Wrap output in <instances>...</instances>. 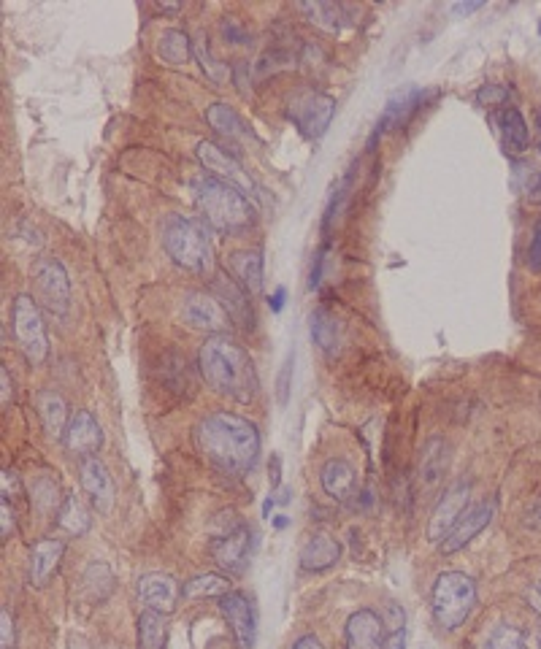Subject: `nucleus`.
<instances>
[{"instance_id":"26","label":"nucleus","mask_w":541,"mask_h":649,"mask_svg":"<svg viewBox=\"0 0 541 649\" xmlns=\"http://www.w3.org/2000/svg\"><path fill=\"white\" fill-rule=\"evenodd\" d=\"M498 128H501V136H504L506 152L509 155H523L528 144H531V130H528V122L520 114V109L504 106L498 111Z\"/></svg>"},{"instance_id":"39","label":"nucleus","mask_w":541,"mask_h":649,"mask_svg":"<svg viewBox=\"0 0 541 649\" xmlns=\"http://www.w3.org/2000/svg\"><path fill=\"white\" fill-rule=\"evenodd\" d=\"M477 101L487 103V106H504V103L509 101V90L490 84V87H482V90L477 92Z\"/></svg>"},{"instance_id":"48","label":"nucleus","mask_w":541,"mask_h":649,"mask_svg":"<svg viewBox=\"0 0 541 649\" xmlns=\"http://www.w3.org/2000/svg\"><path fill=\"white\" fill-rule=\"evenodd\" d=\"M293 649H325V647L320 644V639H314V636H303V639L295 641Z\"/></svg>"},{"instance_id":"37","label":"nucleus","mask_w":541,"mask_h":649,"mask_svg":"<svg viewBox=\"0 0 541 649\" xmlns=\"http://www.w3.org/2000/svg\"><path fill=\"white\" fill-rule=\"evenodd\" d=\"M293 363L295 355L290 352V355L285 357L282 368H279V379H276V401H279V406H287V401H290V390H293Z\"/></svg>"},{"instance_id":"15","label":"nucleus","mask_w":541,"mask_h":649,"mask_svg":"<svg viewBox=\"0 0 541 649\" xmlns=\"http://www.w3.org/2000/svg\"><path fill=\"white\" fill-rule=\"evenodd\" d=\"M63 444L71 455H79L82 460L95 458V452H98L103 444L101 425H98V420H95L90 412L71 414V422H68V428H65Z\"/></svg>"},{"instance_id":"36","label":"nucleus","mask_w":541,"mask_h":649,"mask_svg":"<svg viewBox=\"0 0 541 649\" xmlns=\"http://www.w3.org/2000/svg\"><path fill=\"white\" fill-rule=\"evenodd\" d=\"M485 649H528L525 636L512 625H498L493 636L487 639Z\"/></svg>"},{"instance_id":"31","label":"nucleus","mask_w":541,"mask_h":649,"mask_svg":"<svg viewBox=\"0 0 541 649\" xmlns=\"http://www.w3.org/2000/svg\"><path fill=\"white\" fill-rule=\"evenodd\" d=\"M309 330H312V341L322 352H333L339 347V322L328 309L312 311L309 317Z\"/></svg>"},{"instance_id":"24","label":"nucleus","mask_w":541,"mask_h":649,"mask_svg":"<svg viewBox=\"0 0 541 649\" xmlns=\"http://www.w3.org/2000/svg\"><path fill=\"white\" fill-rule=\"evenodd\" d=\"M341 558L339 541L328 536V533H314L301 549V566L306 571H325V568L336 566Z\"/></svg>"},{"instance_id":"8","label":"nucleus","mask_w":541,"mask_h":649,"mask_svg":"<svg viewBox=\"0 0 541 649\" xmlns=\"http://www.w3.org/2000/svg\"><path fill=\"white\" fill-rule=\"evenodd\" d=\"M333 114H336V101L325 92L309 90L301 92L293 103H290V119H293L303 136L320 138L328 125H331Z\"/></svg>"},{"instance_id":"23","label":"nucleus","mask_w":541,"mask_h":649,"mask_svg":"<svg viewBox=\"0 0 541 649\" xmlns=\"http://www.w3.org/2000/svg\"><path fill=\"white\" fill-rule=\"evenodd\" d=\"M322 490L336 498V501H349L355 490H358V476H355V468L349 466L347 460L333 458L322 466L320 474Z\"/></svg>"},{"instance_id":"33","label":"nucleus","mask_w":541,"mask_h":649,"mask_svg":"<svg viewBox=\"0 0 541 649\" xmlns=\"http://www.w3.org/2000/svg\"><path fill=\"white\" fill-rule=\"evenodd\" d=\"M233 593L230 590V579L220 574H203L190 579L184 585V598H222V595Z\"/></svg>"},{"instance_id":"7","label":"nucleus","mask_w":541,"mask_h":649,"mask_svg":"<svg viewBox=\"0 0 541 649\" xmlns=\"http://www.w3.org/2000/svg\"><path fill=\"white\" fill-rule=\"evenodd\" d=\"M33 284H36L38 303L44 309H49L57 317L68 314V306H71V282H68V274H65L60 260H55V257L38 260L36 271H33Z\"/></svg>"},{"instance_id":"13","label":"nucleus","mask_w":541,"mask_h":649,"mask_svg":"<svg viewBox=\"0 0 541 649\" xmlns=\"http://www.w3.org/2000/svg\"><path fill=\"white\" fill-rule=\"evenodd\" d=\"M249 549H252V531L239 522L233 531L211 541V558L230 574H241L249 560Z\"/></svg>"},{"instance_id":"29","label":"nucleus","mask_w":541,"mask_h":649,"mask_svg":"<svg viewBox=\"0 0 541 649\" xmlns=\"http://www.w3.org/2000/svg\"><path fill=\"white\" fill-rule=\"evenodd\" d=\"M57 525H60L68 536H84V533L90 531V509L84 506L82 498L65 495L63 506H60V512H57Z\"/></svg>"},{"instance_id":"45","label":"nucleus","mask_w":541,"mask_h":649,"mask_svg":"<svg viewBox=\"0 0 541 649\" xmlns=\"http://www.w3.org/2000/svg\"><path fill=\"white\" fill-rule=\"evenodd\" d=\"M285 298H287L285 287H276L274 293H271V298H268V306H271V311L285 309Z\"/></svg>"},{"instance_id":"47","label":"nucleus","mask_w":541,"mask_h":649,"mask_svg":"<svg viewBox=\"0 0 541 649\" xmlns=\"http://www.w3.org/2000/svg\"><path fill=\"white\" fill-rule=\"evenodd\" d=\"M482 6H485L482 0H477V3H455V6H452V14L463 17V14H474V11H479Z\"/></svg>"},{"instance_id":"17","label":"nucleus","mask_w":541,"mask_h":649,"mask_svg":"<svg viewBox=\"0 0 541 649\" xmlns=\"http://www.w3.org/2000/svg\"><path fill=\"white\" fill-rule=\"evenodd\" d=\"M493 512H496V506L487 501L477 503V506H468V512L460 517V522L452 528L450 536L441 541V552H444V555H455V552H460L466 544H471V541L477 539L479 533L490 525Z\"/></svg>"},{"instance_id":"28","label":"nucleus","mask_w":541,"mask_h":649,"mask_svg":"<svg viewBox=\"0 0 541 649\" xmlns=\"http://www.w3.org/2000/svg\"><path fill=\"white\" fill-rule=\"evenodd\" d=\"M206 122L220 136H228V141H247L252 136L247 122L236 114V109H230L228 103H211L209 109H206Z\"/></svg>"},{"instance_id":"32","label":"nucleus","mask_w":541,"mask_h":649,"mask_svg":"<svg viewBox=\"0 0 541 649\" xmlns=\"http://www.w3.org/2000/svg\"><path fill=\"white\" fill-rule=\"evenodd\" d=\"M157 55L171 65H187L190 55H193L190 36L182 33V30H166V33L160 36V41H157Z\"/></svg>"},{"instance_id":"43","label":"nucleus","mask_w":541,"mask_h":649,"mask_svg":"<svg viewBox=\"0 0 541 649\" xmlns=\"http://www.w3.org/2000/svg\"><path fill=\"white\" fill-rule=\"evenodd\" d=\"M0 517H3V539H9L11 533H14V512H11V506H9V501H6V498H3V501H0Z\"/></svg>"},{"instance_id":"19","label":"nucleus","mask_w":541,"mask_h":649,"mask_svg":"<svg viewBox=\"0 0 541 649\" xmlns=\"http://www.w3.org/2000/svg\"><path fill=\"white\" fill-rule=\"evenodd\" d=\"M79 479H82V490L98 509V514H109L114 506V479H111L109 468L103 466L98 458L82 460L79 466Z\"/></svg>"},{"instance_id":"21","label":"nucleus","mask_w":541,"mask_h":649,"mask_svg":"<svg viewBox=\"0 0 541 649\" xmlns=\"http://www.w3.org/2000/svg\"><path fill=\"white\" fill-rule=\"evenodd\" d=\"M65 552V541L60 539H41L33 544L30 549V582L33 587H46L52 582V576L57 574L60 568V560H63Z\"/></svg>"},{"instance_id":"34","label":"nucleus","mask_w":541,"mask_h":649,"mask_svg":"<svg viewBox=\"0 0 541 649\" xmlns=\"http://www.w3.org/2000/svg\"><path fill=\"white\" fill-rule=\"evenodd\" d=\"M298 9L303 14H309L312 19V25H320L328 33H336L339 30V9L333 6V3H301Z\"/></svg>"},{"instance_id":"4","label":"nucleus","mask_w":541,"mask_h":649,"mask_svg":"<svg viewBox=\"0 0 541 649\" xmlns=\"http://www.w3.org/2000/svg\"><path fill=\"white\" fill-rule=\"evenodd\" d=\"M163 247L176 266L193 274H206L214 266V247L201 217L171 214L163 225Z\"/></svg>"},{"instance_id":"22","label":"nucleus","mask_w":541,"mask_h":649,"mask_svg":"<svg viewBox=\"0 0 541 649\" xmlns=\"http://www.w3.org/2000/svg\"><path fill=\"white\" fill-rule=\"evenodd\" d=\"M447 466H450V447H447V441H425V447L420 452V466H417V479H420L422 490H436Z\"/></svg>"},{"instance_id":"11","label":"nucleus","mask_w":541,"mask_h":649,"mask_svg":"<svg viewBox=\"0 0 541 649\" xmlns=\"http://www.w3.org/2000/svg\"><path fill=\"white\" fill-rule=\"evenodd\" d=\"M468 498H471V487L466 482L452 485L447 493L441 495L431 514V522H428V539L444 541L450 536L452 528L460 522V517L468 512Z\"/></svg>"},{"instance_id":"18","label":"nucleus","mask_w":541,"mask_h":649,"mask_svg":"<svg viewBox=\"0 0 541 649\" xmlns=\"http://www.w3.org/2000/svg\"><path fill=\"white\" fill-rule=\"evenodd\" d=\"M387 641L385 620L371 609H360L349 617L344 647L347 649H382Z\"/></svg>"},{"instance_id":"35","label":"nucleus","mask_w":541,"mask_h":649,"mask_svg":"<svg viewBox=\"0 0 541 649\" xmlns=\"http://www.w3.org/2000/svg\"><path fill=\"white\" fill-rule=\"evenodd\" d=\"M33 503H36L38 509L44 514H55L60 512V506H63V501L57 498V482H52V479H38L36 487H33Z\"/></svg>"},{"instance_id":"44","label":"nucleus","mask_w":541,"mask_h":649,"mask_svg":"<svg viewBox=\"0 0 541 649\" xmlns=\"http://www.w3.org/2000/svg\"><path fill=\"white\" fill-rule=\"evenodd\" d=\"M404 644H406V631H404V625H398V628H395V631L387 636L385 647L382 649H404Z\"/></svg>"},{"instance_id":"1","label":"nucleus","mask_w":541,"mask_h":649,"mask_svg":"<svg viewBox=\"0 0 541 649\" xmlns=\"http://www.w3.org/2000/svg\"><path fill=\"white\" fill-rule=\"evenodd\" d=\"M195 441L206 460L228 474H249L260 455V433L249 420L230 412H214L201 420Z\"/></svg>"},{"instance_id":"51","label":"nucleus","mask_w":541,"mask_h":649,"mask_svg":"<svg viewBox=\"0 0 541 649\" xmlns=\"http://www.w3.org/2000/svg\"><path fill=\"white\" fill-rule=\"evenodd\" d=\"M533 198H536V201H541V174H539V179H536V184H533Z\"/></svg>"},{"instance_id":"6","label":"nucleus","mask_w":541,"mask_h":649,"mask_svg":"<svg viewBox=\"0 0 541 649\" xmlns=\"http://www.w3.org/2000/svg\"><path fill=\"white\" fill-rule=\"evenodd\" d=\"M11 325H14V339H17L22 355L28 357L30 366H44L46 357H49V336H46L44 317H41L36 298H30V295L14 298Z\"/></svg>"},{"instance_id":"2","label":"nucleus","mask_w":541,"mask_h":649,"mask_svg":"<svg viewBox=\"0 0 541 649\" xmlns=\"http://www.w3.org/2000/svg\"><path fill=\"white\" fill-rule=\"evenodd\" d=\"M198 366L211 390L220 395H228L233 401L247 403L255 398L257 376L252 357L239 341L230 339L228 333L222 336H209L203 341L201 355H198Z\"/></svg>"},{"instance_id":"3","label":"nucleus","mask_w":541,"mask_h":649,"mask_svg":"<svg viewBox=\"0 0 541 649\" xmlns=\"http://www.w3.org/2000/svg\"><path fill=\"white\" fill-rule=\"evenodd\" d=\"M193 195L201 220L220 233H241L255 222V209L247 195L214 176H201Z\"/></svg>"},{"instance_id":"30","label":"nucleus","mask_w":541,"mask_h":649,"mask_svg":"<svg viewBox=\"0 0 541 649\" xmlns=\"http://www.w3.org/2000/svg\"><path fill=\"white\" fill-rule=\"evenodd\" d=\"M168 622L166 614L144 609L138 617V647L141 649H166Z\"/></svg>"},{"instance_id":"12","label":"nucleus","mask_w":541,"mask_h":649,"mask_svg":"<svg viewBox=\"0 0 541 649\" xmlns=\"http://www.w3.org/2000/svg\"><path fill=\"white\" fill-rule=\"evenodd\" d=\"M182 595L184 590L179 587L174 576L160 574V571L141 576V582H138V601L147 606V609H152V612L166 614V617L176 612Z\"/></svg>"},{"instance_id":"10","label":"nucleus","mask_w":541,"mask_h":649,"mask_svg":"<svg viewBox=\"0 0 541 649\" xmlns=\"http://www.w3.org/2000/svg\"><path fill=\"white\" fill-rule=\"evenodd\" d=\"M184 322L195 330H206L214 336H222L230 325V317L214 295L209 293H187L182 301Z\"/></svg>"},{"instance_id":"25","label":"nucleus","mask_w":541,"mask_h":649,"mask_svg":"<svg viewBox=\"0 0 541 649\" xmlns=\"http://www.w3.org/2000/svg\"><path fill=\"white\" fill-rule=\"evenodd\" d=\"M36 406L46 433L55 436V439H63L65 428H68V422H71L63 395L55 393V390H41L36 398Z\"/></svg>"},{"instance_id":"5","label":"nucleus","mask_w":541,"mask_h":649,"mask_svg":"<svg viewBox=\"0 0 541 649\" xmlns=\"http://www.w3.org/2000/svg\"><path fill=\"white\" fill-rule=\"evenodd\" d=\"M433 620L444 631H455L471 617L477 606V585L460 571H444L433 585Z\"/></svg>"},{"instance_id":"49","label":"nucleus","mask_w":541,"mask_h":649,"mask_svg":"<svg viewBox=\"0 0 541 649\" xmlns=\"http://www.w3.org/2000/svg\"><path fill=\"white\" fill-rule=\"evenodd\" d=\"M271 463H274V476H271V487H279V482H282V476H279V458H271Z\"/></svg>"},{"instance_id":"52","label":"nucleus","mask_w":541,"mask_h":649,"mask_svg":"<svg viewBox=\"0 0 541 649\" xmlns=\"http://www.w3.org/2000/svg\"><path fill=\"white\" fill-rule=\"evenodd\" d=\"M274 525H276V528H285V525H287V517H285V514H279V517H274Z\"/></svg>"},{"instance_id":"9","label":"nucleus","mask_w":541,"mask_h":649,"mask_svg":"<svg viewBox=\"0 0 541 649\" xmlns=\"http://www.w3.org/2000/svg\"><path fill=\"white\" fill-rule=\"evenodd\" d=\"M195 155H198L201 165L209 171V176H214V179H220V182L230 184V187H236V190H241L244 195L255 190V182L249 179V174L244 171V165L230 155L228 149H222L220 144H214V141H201L198 149H195Z\"/></svg>"},{"instance_id":"42","label":"nucleus","mask_w":541,"mask_h":649,"mask_svg":"<svg viewBox=\"0 0 541 649\" xmlns=\"http://www.w3.org/2000/svg\"><path fill=\"white\" fill-rule=\"evenodd\" d=\"M528 266H531V271H541V220L533 225L531 247H528Z\"/></svg>"},{"instance_id":"16","label":"nucleus","mask_w":541,"mask_h":649,"mask_svg":"<svg viewBox=\"0 0 541 649\" xmlns=\"http://www.w3.org/2000/svg\"><path fill=\"white\" fill-rule=\"evenodd\" d=\"M425 98H428V92L420 90V87H404L401 92H395L382 111V119L376 125V136H382L385 130H404L412 122L414 114L425 106Z\"/></svg>"},{"instance_id":"40","label":"nucleus","mask_w":541,"mask_h":649,"mask_svg":"<svg viewBox=\"0 0 541 649\" xmlns=\"http://www.w3.org/2000/svg\"><path fill=\"white\" fill-rule=\"evenodd\" d=\"M222 36L228 38L230 44H244V41H247V30H244V25H241L239 19H233V17H225L222 19Z\"/></svg>"},{"instance_id":"14","label":"nucleus","mask_w":541,"mask_h":649,"mask_svg":"<svg viewBox=\"0 0 541 649\" xmlns=\"http://www.w3.org/2000/svg\"><path fill=\"white\" fill-rule=\"evenodd\" d=\"M220 612L222 617L228 620L230 631L236 636V644L239 649H252L255 647V633H257V622H255V609L247 601V595L241 593H228L220 598Z\"/></svg>"},{"instance_id":"27","label":"nucleus","mask_w":541,"mask_h":649,"mask_svg":"<svg viewBox=\"0 0 541 649\" xmlns=\"http://www.w3.org/2000/svg\"><path fill=\"white\" fill-rule=\"evenodd\" d=\"M230 268L236 282L247 290L249 295H255L263 290V255L260 252H233L230 255Z\"/></svg>"},{"instance_id":"41","label":"nucleus","mask_w":541,"mask_h":649,"mask_svg":"<svg viewBox=\"0 0 541 649\" xmlns=\"http://www.w3.org/2000/svg\"><path fill=\"white\" fill-rule=\"evenodd\" d=\"M0 647L14 649V620L9 609H0Z\"/></svg>"},{"instance_id":"20","label":"nucleus","mask_w":541,"mask_h":649,"mask_svg":"<svg viewBox=\"0 0 541 649\" xmlns=\"http://www.w3.org/2000/svg\"><path fill=\"white\" fill-rule=\"evenodd\" d=\"M214 293H217V301L225 306L228 311V317L233 325H239V328H252V306H249V293L236 282V276H225L217 274L214 276Z\"/></svg>"},{"instance_id":"38","label":"nucleus","mask_w":541,"mask_h":649,"mask_svg":"<svg viewBox=\"0 0 541 649\" xmlns=\"http://www.w3.org/2000/svg\"><path fill=\"white\" fill-rule=\"evenodd\" d=\"M193 49H195V57H198V63H201V68L206 71V76H211L214 82H222V79H225V68L211 57L209 41H198V44H193Z\"/></svg>"},{"instance_id":"46","label":"nucleus","mask_w":541,"mask_h":649,"mask_svg":"<svg viewBox=\"0 0 541 649\" xmlns=\"http://www.w3.org/2000/svg\"><path fill=\"white\" fill-rule=\"evenodd\" d=\"M0 382H3V406H9V401L14 398V387H11L9 368H3V371H0Z\"/></svg>"},{"instance_id":"50","label":"nucleus","mask_w":541,"mask_h":649,"mask_svg":"<svg viewBox=\"0 0 541 649\" xmlns=\"http://www.w3.org/2000/svg\"><path fill=\"white\" fill-rule=\"evenodd\" d=\"M536 147H539V155H541V109L536 111Z\"/></svg>"}]
</instances>
